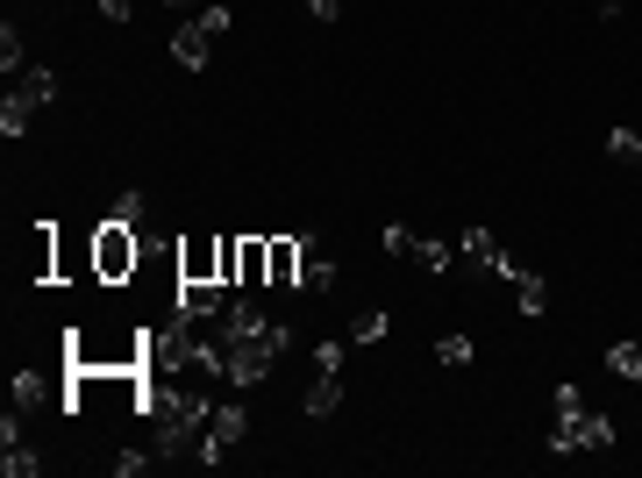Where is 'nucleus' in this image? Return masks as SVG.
Here are the masks:
<instances>
[{"instance_id":"obj_1","label":"nucleus","mask_w":642,"mask_h":478,"mask_svg":"<svg viewBox=\"0 0 642 478\" xmlns=\"http://www.w3.org/2000/svg\"><path fill=\"white\" fill-rule=\"evenodd\" d=\"M549 408H557V422H549V450H557V457H571V450H614V422L592 414L578 385H557Z\"/></svg>"},{"instance_id":"obj_2","label":"nucleus","mask_w":642,"mask_h":478,"mask_svg":"<svg viewBox=\"0 0 642 478\" xmlns=\"http://www.w3.org/2000/svg\"><path fill=\"white\" fill-rule=\"evenodd\" d=\"M222 350H228V371H222V379H236V385H265V379H271V365L293 350V328H286V322L243 328V336H222Z\"/></svg>"},{"instance_id":"obj_3","label":"nucleus","mask_w":642,"mask_h":478,"mask_svg":"<svg viewBox=\"0 0 642 478\" xmlns=\"http://www.w3.org/2000/svg\"><path fill=\"white\" fill-rule=\"evenodd\" d=\"M136 264H143L136 229H129V221H100V229H94V279H100V286H129Z\"/></svg>"},{"instance_id":"obj_4","label":"nucleus","mask_w":642,"mask_h":478,"mask_svg":"<svg viewBox=\"0 0 642 478\" xmlns=\"http://www.w3.org/2000/svg\"><path fill=\"white\" fill-rule=\"evenodd\" d=\"M250 436V414H243V400H222V408L207 414V436H201V457H193V465H228V450H236V443Z\"/></svg>"},{"instance_id":"obj_5","label":"nucleus","mask_w":642,"mask_h":478,"mask_svg":"<svg viewBox=\"0 0 642 478\" xmlns=\"http://www.w3.org/2000/svg\"><path fill=\"white\" fill-rule=\"evenodd\" d=\"M300 264H308V229L300 236H265V286L300 293Z\"/></svg>"},{"instance_id":"obj_6","label":"nucleus","mask_w":642,"mask_h":478,"mask_svg":"<svg viewBox=\"0 0 642 478\" xmlns=\"http://www.w3.org/2000/svg\"><path fill=\"white\" fill-rule=\"evenodd\" d=\"M457 258H464V264H479V272H493V279H507V286L522 279V264H514L507 250H500V236H493V229H464V236H457Z\"/></svg>"},{"instance_id":"obj_7","label":"nucleus","mask_w":642,"mask_h":478,"mask_svg":"<svg viewBox=\"0 0 642 478\" xmlns=\"http://www.w3.org/2000/svg\"><path fill=\"white\" fill-rule=\"evenodd\" d=\"M51 100H57V72L51 65H29V72H14V79H8V108L36 115V108H51Z\"/></svg>"},{"instance_id":"obj_8","label":"nucleus","mask_w":642,"mask_h":478,"mask_svg":"<svg viewBox=\"0 0 642 478\" xmlns=\"http://www.w3.org/2000/svg\"><path fill=\"white\" fill-rule=\"evenodd\" d=\"M179 279H214V286H222V236H193V243H179Z\"/></svg>"},{"instance_id":"obj_9","label":"nucleus","mask_w":642,"mask_h":478,"mask_svg":"<svg viewBox=\"0 0 642 478\" xmlns=\"http://www.w3.org/2000/svg\"><path fill=\"white\" fill-rule=\"evenodd\" d=\"M228 307V286H214V279H179V315H222Z\"/></svg>"},{"instance_id":"obj_10","label":"nucleus","mask_w":642,"mask_h":478,"mask_svg":"<svg viewBox=\"0 0 642 478\" xmlns=\"http://www.w3.org/2000/svg\"><path fill=\"white\" fill-rule=\"evenodd\" d=\"M29 272H36L43 286H57V221H36V236H29Z\"/></svg>"},{"instance_id":"obj_11","label":"nucleus","mask_w":642,"mask_h":478,"mask_svg":"<svg viewBox=\"0 0 642 478\" xmlns=\"http://www.w3.org/2000/svg\"><path fill=\"white\" fill-rule=\"evenodd\" d=\"M300 408H308V422H329V414L343 408V371H314V385H308Z\"/></svg>"},{"instance_id":"obj_12","label":"nucleus","mask_w":642,"mask_h":478,"mask_svg":"<svg viewBox=\"0 0 642 478\" xmlns=\"http://www.w3.org/2000/svg\"><path fill=\"white\" fill-rule=\"evenodd\" d=\"M207 51H214V36H207V29H201V22H179V36H172V57H179V65H186V72H201V65H207Z\"/></svg>"},{"instance_id":"obj_13","label":"nucleus","mask_w":642,"mask_h":478,"mask_svg":"<svg viewBox=\"0 0 642 478\" xmlns=\"http://www.w3.org/2000/svg\"><path fill=\"white\" fill-rule=\"evenodd\" d=\"M335 286V258L308 236V264H300V293H329Z\"/></svg>"},{"instance_id":"obj_14","label":"nucleus","mask_w":642,"mask_h":478,"mask_svg":"<svg viewBox=\"0 0 642 478\" xmlns=\"http://www.w3.org/2000/svg\"><path fill=\"white\" fill-rule=\"evenodd\" d=\"M8 400H14V408H43V400H51V385H43V371H14V385H8Z\"/></svg>"},{"instance_id":"obj_15","label":"nucleus","mask_w":642,"mask_h":478,"mask_svg":"<svg viewBox=\"0 0 642 478\" xmlns=\"http://www.w3.org/2000/svg\"><path fill=\"white\" fill-rule=\"evenodd\" d=\"M415 264H421V272H450V264H457V243H436V236H421V243H415Z\"/></svg>"},{"instance_id":"obj_16","label":"nucleus","mask_w":642,"mask_h":478,"mask_svg":"<svg viewBox=\"0 0 642 478\" xmlns=\"http://www.w3.org/2000/svg\"><path fill=\"white\" fill-rule=\"evenodd\" d=\"M514 301H522V315L535 322V315H543V307H549V286H543V279H535V272H522V279H514Z\"/></svg>"},{"instance_id":"obj_17","label":"nucleus","mask_w":642,"mask_h":478,"mask_svg":"<svg viewBox=\"0 0 642 478\" xmlns=\"http://www.w3.org/2000/svg\"><path fill=\"white\" fill-rule=\"evenodd\" d=\"M0 471H8V478H36V471H43V450H29V443H8Z\"/></svg>"},{"instance_id":"obj_18","label":"nucleus","mask_w":642,"mask_h":478,"mask_svg":"<svg viewBox=\"0 0 642 478\" xmlns=\"http://www.w3.org/2000/svg\"><path fill=\"white\" fill-rule=\"evenodd\" d=\"M143 215H150V200H143V193H136V186L107 200V221H129V229H136V221H143Z\"/></svg>"},{"instance_id":"obj_19","label":"nucleus","mask_w":642,"mask_h":478,"mask_svg":"<svg viewBox=\"0 0 642 478\" xmlns=\"http://www.w3.org/2000/svg\"><path fill=\"white\" fill-rule=\"evenodd\" d=\"M607 371H614V379H642V343H614V350H607Z\"/></svg>"},{"instance_id":"obj_20","label":"nucleus","mask_w":642,"mask_h":478,"mask_svg":"<svg viewBox=\"0 0 642 478\" xmlns=\"http://www.w3.org/2000/svg\"><path fill=\"white\" fill-rule=\"evenodd\" d=\"M243 286H265V236H243Z\"/></svg>"},{"instance_id":"obj_21","label":"nucleus","mask_w":642,"mask_h":478,"mask_svg":"<svg viewBox=\"0 0 642 478\" xmlns=\"http://www.w3.org/2000/svg\"><path fill=\"white\" fill-rule=\"evenodd\" d=\"M386 328H393V315H386V307H364V315L350 322V336H357V343H378Z\"/></svg>"},{"instance_id":"obj_22","label":"nucleus","mask_w":642,"mask_h":478,"mask_svg":"<svg viewBox=\"0 0 642 478\" xmlns=\"http://www.w3.org/2000/svg\"><path fill=\"white\" fill-rule=\"evenodd\" d=\"M0 72H8V79H14V72H29V57H22V36H14V22L0 29Z\"/></svg>"},{"instance_id":"obj_23","label":"nucleus","mask_w":642,"mask_h":478,"mask_svg":"<svg viewBox=\"0 0 642 478\" xmlns=\"http://www.w3.org/2000/svg\"><path fill=\"white\" fill-rule=\"evenodd\" d=\"M222 286H243V236H222Z\"/></svg>"},{"instance_id":"obj_24","label":"nucleus","mask_w":642,"mask_h":478,"mask_svg":"<svg viewBox=\"0 0 642 478\" xmlns=\"http://www.w3.org/2000/svg\"><path fill=\"white\" fill-rule=\"evenodd\" d=\"M378 243H386V258H415L421 236H415V229H400V221H386V236H378Z\"/></svg>"},{"instance_id":"obj_25","label":"nucleus","mask_w":642,"mask_h":478,"mask_svg":"<svg viewBox=\"0 0 642 478\" xmlns=\"http://www.w3.org/2000/svg\"><path fill=\"white\" fill-rule=\"evenodd\" d=\"M607 157H614V164H635L642 157V137H635V129H614V137H607Z\"/></svg>"},{"instance_id":"obj_26","label":"nucleus","mask_w":642,"mask_h":478,"mask_svg":"<svg viewBox=\"0 0 642 478\" xmlns=\"http://www.w3.org/2000/svg\"><path fill=\"white\" fill-rule=\"evenodd\" d=\"M150 465H158V450H121L115 457V478H143Z\"/></svg>"},{"instance_id":"obj_27","label":"nucleus","mask_w":642,"mask_h":478,"mask_svg":"<svg viewBox=\"0 0 642 478\" xmlns=\"http://www.w3.org/2000/svg\"><path fill=\"white\" fill-rule=\"evenodd\" d=\"M29 122H36V115H29V108H8V100H0V137H29Z\"/></svg>"},{"instance_id":"obj_28","label":"nucleus","mask_w":642,"mask_h":478,"mask_svg":"<svg viewBox=\"0 0 642 478\" xmlns=\"http://www.w3.org/2000/svg\"><path fill=\"white\" fill-rule=\"evenodd\" d=\"M436 357H442L450 371H457V365H471V336H442V343H436Z\"/></svg>"},{"instance_id":"obj_29","label":"nucleus","mask_w":642,"mask_h":478,"mask_svg":"<svg viewBox=\"0 0 642 478\" xmlns=\"http://www.w3.org/2000/svg\"><path fill=\"white\" fill-rule=\"evenodd\" d=\"M193 22H201V29H207V36H228V22H236V14H228V8H214V0H207V8H201V14H193Z\"/></svg>"},{"instance_id":"obj_30","label":"nucleus","mask_w":642,"mask_h":478,"mask_svg":"<svg viewBox=\"0 0 642 478\" xmlns=\"http://www.w3.org/2000/svg\"><path fill=\"white\" fill-rule=\"evenodd\" d=\"M314 371H343V343H314Z\"/></svg>"},{"instance_id":"obj_31","label":"nucleus","mask_w":642,"mask_h":478,"mask_svg":"<svg viewBox=\"0 0 642 478\" xmlns=\"http://www.w3.org/2000/svg\"><path fill=\"white\" fill-rule=\"evenodd\" d=\"M0 443H22V408L8 400V414H0Z\"/></svg>"},{"instance_id":"obj_32","label":"nucleus","mask_w":642,"mask_h":478,"mask_svg":"<svg viewBox=\"0 0 642 478\" xmlns=\"http://www.w3.org/2000/svg\"><path fill=\"white\" fill-rule=\"evenodd\" d=\"M300 8H308L314 22H335V14H343V0H300Z\"/></svg>"},{"instance_id":"obj_33","label":"nucleus","mask_w":642,"mask_h":478,"mask_svg":"<svg viewBox=\"0 0 642 478\" xmlns=\"http://www.w3.org/2000/svg\"><path fill=\"white\" fill-rule=\"evenodd\" d=\"M100 14L107 22H129V0H100Z\"/></svg>"},{"instance_id":"obj_34","label":"nucleus","mask_w":642,"mask_h":478,"mask_svg":"<svg viewBox=\"0 0 642 478\" xmlns=\"http://www.w3.org/2000/svg\"><path fill=\"white\" fill-rule=\"evenodd\" d=\"M172 8H179V14H186V22H193V14H201V8H207V0H172Z\"/></svg>"},{"instance_id":"obj_35","label":"nucleus","mask_w":642,"mask_h":478,"mask_svg":"<svg viewBox=\"0 0 642 478\" xmlns=\"http://www.w3.org/2000/svg\"><path fill=\"white\" fill-rule=\"evenodd\" d=\"M635 164H642V157H635Z\"/></svg>"}]
</instances>
